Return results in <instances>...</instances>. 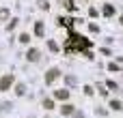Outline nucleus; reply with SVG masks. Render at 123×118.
Returning a JSON list of instances; mask_svg holds the SVG:
<instances>
[{"label":"nucleus","mask_w":123,"mask_h":118,"mask_svg":"<svg viewBox=\"0 0 123 118\" xmlns=\"http://www.w3.org/2000/svg\"><path fill=\"white\" fill-rule=\"evenodd\" d=\"M26 58H28L30 62H37V60H39V49H30V52L26 54Z\"/></svg>","instance_id":"4"},{"label":"nucleus","mask_w":123,"mask_h":118,"mask_svg":"<svg viewBox=\"0 0 123 118\" xmlns=\"http://www.w3.org/2000/svg\"><path fill=\"white\" fill-rule=\"evenodd\" d=\"M61 112H63V114H71V112H74V105H69V103H65V105L61 107Z\"/></svg>","instance_id":"6"},{"label":"nucleus","mask_w":123,"mask_h":118,"mask_svg":"<svg viewBox=\"0 0 123 118\" xmlns=\"http://www.w3.org/2000/svg\"><path fill=\"white\" fill-rule=\"evenodd\" d=\"M67 84H69V86L76 84V77H74V75H67Z\"/></svg>","instance_id":"14"},{"label":"nucleus","mask_w":123,"mask_h":118,"mask_svg":"<svg viewBox=\"0 0 123 118\" xmlns=\"http://www.w3.org/2000/svg\"><path fill=\"white\" fill-rule=\"evenodd\" d=\"M112 13H115V6L106 4V6H104V15H112Z\"/></svg>","instance_id":"8"},{"label":"nucleus","mask_w":123,"mask_h":118,"mask_svg":"<svg viewBox=\"0 0 123 118\" xmlns=\"http://www.w3.org/2000/svg\"><path fill=\"white\" fill-rule=\"evenodd\" d=\"M108 69H110V71H119V64H115V62H110V64H108Z\"/></svg>","instance_id":"13"},{"label":"nucleus","mask_w":123,"mask_h":118,"mask_svg":"<svg viewBox=\"0 0 123 118\" xmlns=\"http://www.w3.org/2000/svg\"><path fill=\"white\" fill-rule=\"evenodd\" d=\"M13 82H15V77H13L11 73H9V75H4V77L0 80V90H2V92H6V90L13 86Z\"/></svg>","instance_id":"1"},{"label":"nucleus","mask_w":123,"mask_h":118,"mask_svg":"<svg viewBox=\"0 0 123 118\" xmlns=\"http://www.w3.org/2000/svg\"><path fill=\"white\" fill-rule=\"evenodd\" d=\"M24 90H26L24 84H17V86H15V95H24Z\"/></svg>","instance_id":"9"},{"label":"nucleus","mask_w":123,"mask_h":118,"mask_svg":"<svg viewBox=\"0 0 123 118\" xmlns=\"http://www.w3.org/2000/svg\"><path fill=\"white\" fill-rule=\"evenodd\" d=\"M28 41H30V37H28L26 32H24V34H19V43H28Z\"/></svg>","instance_id":"11"},{"label":"nucleus","mask_w":123,"mask_h":118,"mask_svg":"<svg viewBox=\"0 0 123 118\" xmlns=\"http://www.w3.org/2000/svg\"><path fill=\"white\" fill-rule=\"evenodd\" d=\"M48 47H50V49H52V52H58V45H56V43H54V41H50V43H48Z\"/></svg>","instance_id":"12"},{"label":"nucleus","mask_w":123,"mask_h":118,"mask_svg":"<svg viewBox=\"0 0 123 118\" xmlns=\"http://www.w3.org/2000/svg\"><path fill=\"white\" fill-rule=\"evenodd\" d=\"M110 110H115V112L123 110V107H121V101H110Z\"/></svg>","instance_id":"7"},{"label":"nucleus","mask_w":123,"mask_h":118,"mask_svg":"<svg viewBox=\"0 0 123 118\" xmlns=\"http://www.w3.org/2000/svg\"><path fill=\"white\" fill-rule=\"evenodd\" d=\"M35 34H37V37H41V34H43V24H41V21H39V24H35Z\"/></svg>","instance_id":"5"},{"label":"nucleus","mask_w":123,"mask_h":118,"mask_svg":"<svg viewBox=\"0 0 123 118\" xmlns=\"http://www.w3.org/2000/svg\"><path fill=\"white\" fill-rule=\"evenodd\" d=\"M58 75H61V71H58V69H50V71L45 73V84H52Z\"/></svg>","instance_id":"2"},{"label":"nucleus","mask_w":123,"mask_h":118,"mask_svg":"<svg viewBox=\"0 0 123 118\" xmlns=\"http://www.w3.org/2000/svg\"><path fill=\"white\" fill-rule=\"evenodd\" d=\"M43 107H45V110H52V107H54V101H52V99H45V101H43Z\"/></svg>","instance_id":"10"},{"label":"nucleus","mask_w":123,"mask_h":118,"mask_svg":"<svg viewBox=\"0 0 123 118\" xmlns=\"http://www.w3.org/2000/svg\"><path fill=\"white\" fill-rule=\"evenodd\" d=\"M54 99H58V101H67V99H69V90H54Z\"/></svg>","instance_id":"3"}]
</instances>
